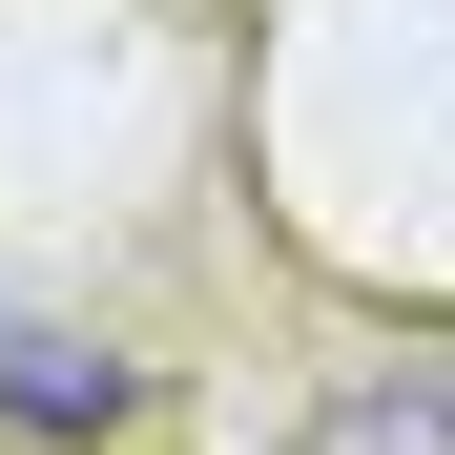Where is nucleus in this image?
I'll return each instance as SVG.
<instances>
[{"label": "nucleus", "mask_w": 455, "mask_h": 455, "mask_svg": "<svg viewBox=\"0 0 455 455\" xmlns=\"http://www.w3.org/2000/svg\"><path fill=\"white\" fill-rule=\"evenodd\" d=\"M290 455H455V372H372L352 414H311Z\"/></svg>", "instance_id": "obj_2"}, {"label": "nucleus", "mask_w": 455, "mask_h": 455, "mask_svg": "<svg viewBox=\"0 0 455 455\" xmlns=\"http://www.w3.org/2000/svg\"><path fill=\"white\" fill-rule=\"evenodd\" d=\"M145 394L124 352H84V331H42V311H0V435H104Z\"/></svg>", "instance_id": "obj_1"}]
</instances>
